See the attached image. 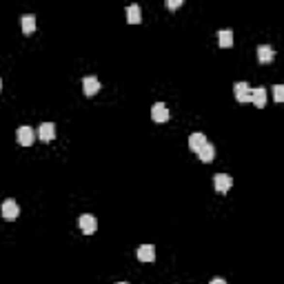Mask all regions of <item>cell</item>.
I'll use <instances>...</instances> for the list:
<instances>
[{
	"label": "cell",
	"instance_id": "6",
	"mask_svg": "<svg viewBox=\"0 0 284 284\" xmlns=\"http://www.w3.org/2000/svg\"><path fill=\"white\" fill-rule=\"evenodd\" d=\"M151 118H153V122H158V125L167 122V120H169V109H167V105H162V102H156V105L151 107Z\"/></svg>",
	"mask_w": 284,
	"mask_h": 284
},
{
	"label": "cell",
	"instance_id": "4",
	"mask_svg": "<svg viewBox=\"0 0 284 284\" xmlns=\"http://www.w3.org/2000/svg\"><path fill=\"white\" fill-rule=\"evenodd\" d=\"M231 184H233V178H231V175H226V174L213 175V187H216L218 193H226V191L231 189Z\"/></svg>",
	"mask_w": 284,
	"mask_h": 284
},
{
	"label": "cell",
	"instance_id": "20",
	"mask_svg": "<svg viewBox=\"0 0 284 284\" xmlns=\"http://www.w3.org/2000/svg\"><path fill=\"white\" fill-rule=\"evenodd\" d=\"M0 91H2V80H0Z\"/></svg>",
	"mask_w": 284,
	"mask_h": 284
},
{
	"label": "cell",
	"instance_id": "16",
	"mask_svg": "<svg viewBox=\"0 0 284 284\" xmlns=\"http://www.w3.org/2000/svg\"><path fill=\"white\" fill-rule=\"evenodd\" d=\"M126 22H129V25H138V22H142L140 7L138 5H129V9H126Z\"/></svg>",
	"mask_w": 284,
	"mask_h": 284
},
{
	"label": "cell",
	"instance_id": "18",
	"mask_svg": "<svg viewBox=\"0 0 284 284\" xmlns=\"http://www.w3.org/2000/svg\"><path fill=\"white\" fill-rule=\"evenodd\" d=\"M167 7L169 9H178V7H182V0H169Z\"/></svg>",
	"mask_w": 284,
	"mask_h": 284
},
{
	"label": "cell",
	"instance_id": "17",
	"mask_svg": "<svg viewBox=\"0 0 284 284\" xmlns=\"http://www.w3.org/2000/svg\"><path fill=\"white\" fill-rule=\"evenodd\" d=\"M273 98H275V102H282L284 100V87H282V84H275V87H273Z\"/></svg>",
	"mask_w": 284,
	"mask_h": 284
},
{
	"label": "cell",
	"instance_id": "11",
	"mask_svg": "<svg viewBox=\"0 0 284 284\" xmlns=\"http://www.w3.org/2000/svg\"><path fill=\"white\" fill-rule=\"evenodd\" d=\"M275 58V51L268 45H260L258 47V63L260 64H267V63H273Z\"/></svg>",
	"mask_w": 284,
	"mask_h": 284
},
{
	"label": "cell",
	"instance_id": "1",
	"mask_svg": "<svg viewBox=\"0 0 284 284\" xmlns=\"http://www.w3.org/2000/svg\"><path fill=\"white\" fill-rule=\"evenodd\" d=\"M16 140L20 147H32L33 140H36V131H33L32 126H20L16 131Z\"/></svg>",
	"mask_w": 284,
	"mask_h": 284
},
{
	"label": "cell",
	"instance_id": "7",
	"mask_svg": "<svg viewBox=\"0 0 284 284\" xmlns=\"http://www.w3.org/2000/svg\"><path fill=\"white\" fill-rule=\"evenodd\" d=\"M82 91H84V95H95L100 91V80L95 78V76H87L82 80Z\"/></svg>",
	"mask_w": 284,
	"mask_h": 284
},
{
	"label": "cell",
	"instance_id": "13",
	"mask_svg": "<svg viewBox=\"0 0 284 284\" xmlns=\"http://www.w3.org/2000/svg\"><path fill=\"white\" fill-rule=\"evenodd\" d=\"M198 158H200L202 162H213V158H216V147L206 142L205 147H202L200 151H198Z\"/></svg>",
	"mask_w": 284,
	"mask_h": 284
},
{
	"label": "cell",
	"instance_id": "10",
	"mask_svg": "<svg viewBox=\"0 0 284 284\" xmlns=\"http://www.w3.org/2000/svg\"><path fill=\"white\" fill-rule=\"evenodd\" d=\"M138 260H140V262H153V260H156V249H153L151 244L138 247Z\"/></svg>",
	"mask_w": 284,
	"mask_h": 284
},
{
	"label": "cell",
	"instance_id": "8",
	"mask_svg": "<svg viewBox=\"0 0 284 284\" xmlns=\"http://www.w3.org/2000/svg\"><path fill=\"white\" fill-rule=\"evenodd\" d=\"M38 138L42 142H51L56 138V125L53 122H42L40 129H38Z\"/></svg>",
	"mask_w": 284,
	"mask_h": 284
},
{
	"label": "cell",
	"instance_id": "15",
	"mask_svg": "<svg viewBox=\"0 0 284 284\" xmlns=\"http://www.w3.org/2000/svg\"><path fill=\"white\" fill-rule=\"evenodd\" d=\"M218 40H220L222 49H229L233 45V32L231 29H222V32H218Z\"/></svg>",
	"mask_w": 284,
	"mask_h": 284
},
{
	"label": "cell",
	"instance_id": "14",
	"mask_svg": "<svg viewBox=\"0 0 284 284\" xmlns=\"http://www.w3.org/2000/svg\"><path fill=\"white\" fill-rule=\"evenodd\" d=\"M33 32H36V16H33V14H25V16H22V33L29 36V33H33Z\"/></svg>",
	"mask_w": 284,
	"mask_h": 284
},
{
	"label": "cell",
	"instance_id": "19",
	"mask_svg": "<svg viewBox=\"0 0 284 284\" xmlns=\"http://www.w3.org/2000/svg\"><path fill=\"white\" fill-rule=\"evenodd\" d=\"M209 284H226V282H224V280H222V278H213Z\"/></svg>",
	"mask_w": 284,
	"mask_h": 284
},
{
	"label": "cell",
	"instance_id": "3",
	"mask_svg": "<svg viewBox=\"0 0 284 284\" xmlns=\"http://www.w3.org/2000/svg\"><path fill=\"white\" fill-rule=\"evenodd\" d=\"M78 224H80V229H82V233H84V236H94V233H95V229H98V220H95L94 216H89V213H84V216H80Z\"/></svg>",
	"mask_w": 284,
	"mask_h": 284
},
{
	"label": "cell",
	"instance_id": "21",
	"mask_svg": "<svg viewBox=\"0 0 284 284\" xmlns=\"http://www.w3.org/2000/svg\"><path fill=\"white\" fill-rule=\"evenodd\" d=\"M118 284H129V282H118Z\"/></svg>",
	"mask_w": 284,
	"mask_h": 284
},
{
	"label": "cell",
	"instance_id": "2",
	"mask_svg": "<svg viewBox=\"0 0 284 284\" xmlns=\"http://www.w3.org/2000/svg\"><path fill=\"white\" fill-rule=\"evenodd\" d=\"M20 216V206H18V202L16 200H5L2 202V218H5V220H16V218Z\"/></svg>",
	"mask_w": 284,
	"mask_h": 284
},
{
	"label": "cell",
	"instance_id": "12",
	"mask_svg": "<svg viewBox=\"0 0 284 284\" xmlns=\"http://www.w3.org/2000/svg\"><path fill=\"white\" fill-rule=\"evenodd\" d=\"M205 144H206V136H205V133H191V136H189V149H191V151L198 153L202 147H205Z\"/></svg>",
	"mask_w": 284,
	"mask_h": 284
},
{
	"label": "cell",
	"instance_id": "9",
	"mask_svg": "<svg viewBox=\"0 0 284 284\" xmlns=\"http://www.w3.org/2000/svg\"><path fill=\"white\" fill-rule=\"evenodd\" d=\"M251 102L258 107V109H264V107H267V89H264V87L251 89Z\"/></svg>",
	"mask_w": 284,
	"mask_h": 284
},
{
	"label": "cell",
	"instance_id": "5",
	"mask_svg": "<svg viewBox=\"0 0 284 284\" xmlns=\"http://www.w3.org/2000/svg\"><path fill=\"white\" fill-rule=\"evenodd\" d=\"M233 94H236L237 102H251V87H249V82H236Z\"/></svg>",
	"mask_w": 284,
	"mask_h": 284
}]
</instances>
